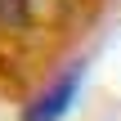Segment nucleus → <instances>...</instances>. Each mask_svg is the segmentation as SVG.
Listing matches in <instances>:
<instances>
[{"instance_id": "nucleus-1", "label": "nucleus", "mask_w": 121, "mask_h": 121, "mask_svg": "<svg viewBox=\"0 0 121 121\" xmlns=\"http://www.w3.org/2000/svg\"><path fill=\"white\" fill-rule=\"evenodd\" d=\"M81 85H85V63H72L63 76H54V81H49V85L22 108V121H63L67 108L76 103Z\"/></svg>"}, {"instance_id": "nucleus-2", "label": "nucleus", "mask_w": 121, "mask_h": 121, "mask_svg": "<svg viewBox=\"0 0 121 121\" xmlns=\"http://www.w3.org/2000/svg\"><path fill=\"white\" fill-rule=\"evenodd\" d=\"M58 4H63V0H58ZM31 9H36V0H31Z\"/></svg>"}]
</instances>
